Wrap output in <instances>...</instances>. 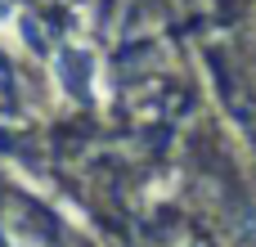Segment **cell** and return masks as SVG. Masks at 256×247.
I'll list each match as a JSON object with an SVG mask.
<instances>
[{
  "label": "cell",
  "instance_id": "obj_1",
  "mask_svg": "<svg viewBox=\"0 0 256 247\" xmlns=\"http://www.w3.org/2000/svg\"><path fill=\"white\" fill-rule=\"evenodd\" d=\"M58 86L72 99H90V90H94V54L81 50V45H68L58 54Z\"/></svg>",
  "mask_w": 256,
  "mask_h": 247
}]
</instances>
